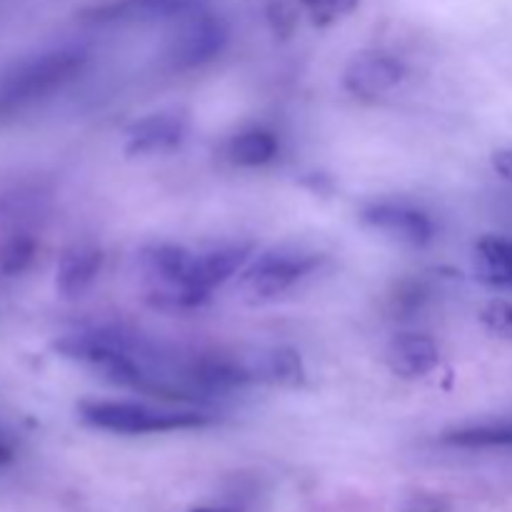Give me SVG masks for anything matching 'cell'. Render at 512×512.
Wrapping results in <instances>:
<instances>
[{
	"instance_id": "6da1fadb",
	"label": "cell",
	"mask_w": 512,
	"mask_h": 512,
	"mask_svg": "<svg viewBox=\"0 0 512 512\" xmlns=\"http://www.w3.org/2000/svg\"><path fill=\"white\" fill-rule=\"evenodd\" d=\"M195 255L175 243H153L140 250V270L148 280V303L165 313L195 310L210 298L195 283Z\"/></svg>"
},
{
	"instance_id": "7a4b0ae2",
	"label": "cell",
	"mask_w": 512,
	"mask_h": 512,
	"mask_svg": "<svg viewBox=\"0 0 512 512\" xmlns=\"http://www.w3.org/2000/svg\"><path fill=\"white\" fill-rule=\"evenodd\" d=\"M78 413L90 428L118 435L173 433V430L203 428L210 423L208 415L200 410L155 408V405L128 403V400H85L80 403Z\"/></svg>"
},
{
	"instance_id": "3957f363",
	"label": "cell",
	"mask_w": 512,
	"mask_h": 512,
	"mask_svg": "<svg viewBox=\"0 0 512 512\" xmlns=\"http://www.w3.org/2000/svg\"><path fill=\"white\" fill-rule=\"evenodd\" d=\"M88 53L78 45L45 50L8 70L0 78V108H18L63 88L83 70Z\"/></svg>"
},
{
	"instance_id": "277c9868",
	"label": "cell",
	"mask_w": 512,
	"mask_h": 512,
	"mask_svg": "<svg viewBox=\"0 0 512 512\" xmlns=\"http://www.w3.org/2000/svg\"><path fill=\"white\" fill-rule=\"evenodd\" d=\"M320 263V255L303 248H273L258 255L253 265L240 275V290L250 300H273L293 288L298 280L313 273Z\"/></svg>"
},
{
	"instance_id": "5b68a950",
	"label": "cell",
	"mask_w": 512,
	"mask_h": 512,
	"mask_svg": "<svg viewBox=\"0 0 512 512\" xmlns=\"http://www.w3.org/2000/svg\"><path fill=\"white\" fill-rule=\"evenodd\" d=\"M228 25L210 13H188L165 48V63L173 70H193L218 58L228 45Z\"/></svg>"
},
{
	"instance_id": "8992f818",
	"label": "cell",
	"mask_w": 512,
	"mask_h": 512,
	"mask_svg": "<svg viewBox=\"0 0 512 512\" xmlns=\"http://www.w3.org/2000/svg\"><path fill=\"white\" fill-rule=\"evenodd\" d=\"M360 218L373 230L385 233L388 238L398 240V243L410 245V248H425L435 235L433 220L423 210L410 208V205L403 203L368 205Z\"/></svg>"
},
{
	"instance_id": "52a82bcc",
	"label": "cell",
	"mask_w": 512,
	"mask_h": 512,
	"mask_svg": "<svg viewBox=\"0 0 512 512\" xmlns=\"http://www.w3.org/2000/svg\"><path fill=\"white\" fill-rule=\"evenodd\" d=\"M405 78L400 60L385 53H363L348 63L343 73V85L355 98H380L390 93Z\"/></svg>"
},
{
	"instance_id": "ba28073f",
	"label": "cell",
	"mask_w": 512,
	"mask_h": 512,
	"mask_svg": "<svg viewBox=\"0 0 512 512\" xmlns=\"http://www.w3.org/2000/svg\"><path fill=\"white\" fill-rule=\"evenodd\" d=\"M390 373L403 380H420L433 373L440 363V350L433 338L423 333L395 335L385 350Z\"/></svg>"
},
{
	"instance_id": "9c48e42d",
	"label": "cell",
	"mask_w": 512,
	"mask_h": 512,
	"mask_svg": "<svg viewBox=\"0 0 512 512\" xmlns=\"http://www.w3.org/2000/svg\"><path fill=\"white\" fill-rule=\"evenodd\" d=\"M185 118L180 113H155L130 125L125 133V153L153 155L173 150L185 138Z\"/></svg>"
},
{
	"instance_id": "30bf717a",
	"label": "cell",
	"mask_w": 512,
	"mask_h": 512,
	"mask_svg": "<svg viewBox=\"0 0 512 512\" xmlns=\"http://www.w3.org/2000/svg\"><path fill=\"white\" fill-rule=\"evenodd\" d=\"M195 10V0H110L85 10V18L98 23H133V20L185 18Z\"/></svg>"
},
{
	"instance_id": "8fae6325",
	"label": "cell",
	"mask_w": 512,
	"mask_h": 512,
	"mask_svg": "<svg viewBox=\"0 0 512 512\" xmlns=\"http://www.w3.org/2000/svg\"><path fill=\"white\" fill-rule=\"evenodd\" d=\"M100 268H103V250L98 245H73L60 255L58 270H55V288L63 298H80L98 278Z\"/></svg>"
},
{
	"instance_id": "7c38bea8",
	"label": "cell",
	"mask_w": 512,
	"mask_h": 512,
	"mask_svg": "<svg viewBox=\"0 0 512 512\" xmlns=\"http://www.w3.org/2000/svg\"><path fill=\"white\" fill-rule=\"evenodd\" d=\"M250 380L270 385H283V388H298L305 383L303 358L293 348H268L258 350L250 358H245Z\"/></svg>"
},
{
	"instance_id": "4fadbf2b",
	"label": "cell",
	"mask_w": 512,
	"mask_h": 512,
	"mask_svg": "<svg viewBox=\"0 0 512 512\" xmlns=\"http://www.w3.org/2000/svg\"><path fill=\"white\" fill-rule=\"evenodd\" d=\"M250 258V245H220L195 255V283L203 290H213L233 278Z\"/></svg>"
},
{
	"instance_id": "5bb4252c",
	"label": "cell",
	"mask_w": 512,
	"mask_h": 512,
	"mask_svg": "<svg viewBox=\"0 0 512 512\" xmlns=\"http://www.w3.org/2000/svg\"><path fill=\"white\" fill-rule=\"evenodd\" d=\"M475 273L493 288H512V240H480L475 245Z\"/></svg>"
},
{
	"instance_id": "9a60e30c",
	"label": "cell",
	"mask_w": 512,
	"mask_h": 512,
	"mask_svg": "<svg viewBox=\"0 0 512 512\" xmlns=\"http://www.w3.org/2000/svg\"><path fill=\"white\" fill-rule=\"evenodd\" d=\"M280 145L270 130L250 128L235 135L228 145V158L240 168H260L278 155Z\"/></svg>"
},
{
	"instance_id": "2e32d148",
	"label": "cell",
	"mask_w": 512,
	"mask_h": 512,
	"mask_svg": "<svg viewBox=\"0 0 512 512\" xmlns=\"http://www.w3.org/2000/svg\"><path fill=\"white\" fill-rule=\"evenodd\" d=\"M443 443L450 445V448L465 450L512 448V423H488L450 430V433L443 435Z\"/></svg>"
},
{
	"instance_id": "e0dca14e",
	"label": "cell",
	"mask_w": 512,
	"mask_h": 512,
	"mask_svg": "<svg viewBox=\"0 0 512 512\" xmlns=\"http://www.w3.org/2000/svg\"><path fill=\"white\" fill-rule=\"evenodd\" d=\"M35 250H38V243L25 233L5 238L0 243V275L25 273L35 260Z\"/></svg>"
},
{
	"instance_id": "ac0fdd59",
	"label": "cell",
	"mask_w": 512,
	"mask_h": 512,
	"mask_svg": "<svg viewBox=\"0 0 512 512\" xmlns=\"http://www.w3.org/2000/svg\"><path fill=\"white\" fill-rule=\"evenodd\" d=\"M430 298V285L420 278L403 280L393 295V310L400 315H410L423 308Z\"/></svg>"
},
{
	"instance_id": "d6986e66",
	"label": "cell",
	"mask_w": 512,
	"mask_h": 512,
	"mask_svg": "<svg viewBox=\"0 0 512 512\" xmlns=\"http://www.w3.org/2000/svg\"><path fill=\"white\" fill-rule=\"evenodd\" d=\"M480 323L498 338L512 340V303L505 300H493L480 313Z\"/></svg>"
},
{
	"instance_id": "ffe728a7",
	"label": "cell",
	"mask_w": 512,
	"mask_h": 512,
	"mask_svg": "<svg viewBox=\"0 0 512 512\" xmlns=\"http://www.w3.org/2000/svg\"><path fill=\"white\" fill-rule=\"evenodd\" d=\"M300 3L310 13V20L323 28V25H330L333 20H338L340 15L350 13L358 5V0H300Z\"/></svg>"
},
{
	"instance_id": "44dd1931",
	"label": "cell",
	"mask_w": 512,
	"mask_h": 512,
	"mask_svg": "<svg viewBox=\"0 0 512 512\" xmlns=\"http://www.w3.org/2000/svg\"><path fill=\"white\" fill-rule=\"evenodd\" d=\"M268 18L273 30L280 35H290L295 28V10L288 3H273L268 10Z\"/></svg>"
},
{
	"instance_id": "7402d4cb",
	"label": "cell",
	"mask_w": 512,
	"mask_h": 512,
	"mask_svg": "<svg viewBox=\"0 0 512 512\" xmlns=\"http://www.w3.org/2000/svg\"><path fill=\"white\" fill-rule=\"evenodd\" d=\"M493 168L500 178L512 183V150H495L493 153Z\"/></svg>"
},
{
	"instance_id": "603a6c76",
	"label": "cell",
	"mask_w": 512,
	"mask_h": 512,
	"mask_svg": "<svg viewBox=\"0 0 512 512\" xmlns=\"http://www.w3.org/2000/svg\"><path fill=\"white\" fill-rule=\"evenodd\" d=\"M10 460H13V445H10V440L0 433V468H5Z\"/></svg>"
},
{
	"instance_id": "cb8c5ba5",
	"label": "cell",
	"mask_w": 512,
	"mask_h": 512,
	"mask_svg": "<svg viewBox=\"0 0 512 512\" xmlns=\"http://www.w3.org/2000/svg\"><path fill=\"white\" fill-rule=\"evenodd\" d=\"M190 512H225V510H215V508H195V510H190Z\"/></svg>"
}]
</instances>
